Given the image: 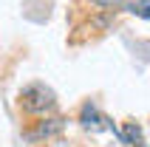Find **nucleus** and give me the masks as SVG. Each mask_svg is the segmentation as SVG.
<instances>
[{
	"label": "nucleus",
	"mask_w": 150,
	"mask_h": 147,
	"mask_svg": "<svg viewBox=\"0 0 150 147\" xmlns=\"http://www.w3.org/2000/svg\"><path fill=\"white\" fill-rule=\"evenodd\" d=\"M20 105H23V110H28V113L45 116V113H51V110L57 107V96H54V90L45 88L42 82H34V85H25V88L20 90Z\"/></svg>",
	"instance_id": "nucleus-1"
},
{
	"label": "nucleus",
	"mask_w": 150,
	"mask_h": 147,
	"mask_svg": "<svg viewBox=\"0 0 150 147\" xmlns=\"http://www.w3.org/2000/svg\"><path fill=\"white\" fill-rule=\"evenodd\" d=\"M59 130H62V122H59V119H48V122H42L31 136L34 139H37V136H45V139H48V136H57Z\"/></svg>",
	"instance_id": "nucleus-2"
},
{
	"label": "nucleus",
	"mask_w": 150,
	"mask_h": 147,
	"mask_svg": "<svg viewBox=\"0 0 150 147\" xmlns=\"http://www.w3.org/2000/svg\"><path fill=\"white\" fill-rule=\"evenodd\" d=\"M136 17H144V20H150V0H139V3H133V8H130Z\"/></svg>",
	"instance_id": "nucleus-3"
},
{
	"label": "nucleus",
	"mask_w": 150,
	"mask_h": 147,
	"mask_svg": "<svg viewBox=\"0 0 150 147\" xmlns=\"http://www.w3.org/2000/svg\"><path fill=\"white\" fill-rule=\"evenodd\" d=\"M127 139H130V141H139V144H142V133H139V127L127 124Z\"/></svg>",
	"instance_id": "nucleus-4"
},
{
	"label": "nucleus",
	"mask_w": 150,
	"mask_h": 147,
	"mask_svg": "<svg viewBox=\"0 0 150 147\" xmlns=\"http://www.w3.org/2000/svg\"><path fill=\"white\" fill-rule=\"evenodd\" d=\"M91 3H96V6H102V8H110V6H119L122 0H91Z\"/></svg>",
	"instance_id": "nucleus-5"
}]
</instances>
